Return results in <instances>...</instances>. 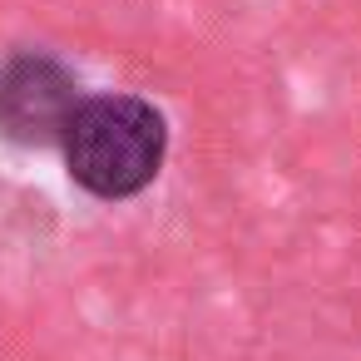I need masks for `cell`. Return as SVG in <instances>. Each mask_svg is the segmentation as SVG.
Instances as JSON below:
<instances>
[{
	"mask_svg": "<svg viewBox=\"0 0 361 361\" xmlns=\"http://www.w3.org/2000/svg\"><path fill=\"white\" fill-rule=\"evenodd\" d=\"M65 169L70 178L99 198V203H124L139 198L169 159V119L139 94H90L80 99L70 129H65Z\"/></svg>",
	"mask_w": 361,
	"mask_h": 361,
	"instance_id": "obj_1",
	"label": "cell"
},
{
	"mask_svg": "<svg viewBox=\"0 0 361 361\" xmlns=\"http://www.w3.org/2000/svg\"><path fill=\"white\" fill-rule=\"evenodd\" d=\"M80 75L50 50L0 60V139L20 149H60L80 109Z\"/></svg>",
	"mask_w": 361,
	"mask_h": 361,
	"instance_id": "obj_2",
	"label": "cell"
}]
</instances>
